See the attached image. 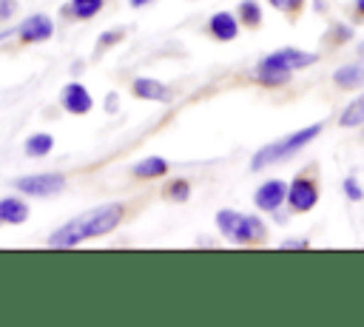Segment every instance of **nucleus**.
I'll list each match as a JSON object with an SVG mask.
<instances>
[{
	"label": "nucleus",
	"mask_w": 364,
	"mask_h": 327,
	"mask_svg": "<svg viewBox=\"0 0 364 327\" xmlns=\"http://www.w3.org/2000/svg\"><path fill=\"white\" fill-rule=\"evenodd\" d=\"M14 191H20L23 196H57L65 191V176L57 173V171H43V173H23L17 176L14 182Z\"/></svg>",
	"instance_id": "nucleus-5"
},
{
	"label": "nucleus",
	"mask_w": 364,
	"mask_h": 327,
	"mask_svg": "<svg viewBox=\"0 0 364 327\" xmlns=\"http://www.w3.org/2000/svg\"><path fill=\"white\" fill-rule=\"evenodd\" d=\"M165 196H168L171 202H188V199H191V182L182 179V176L171 179V182L165 185Z\"/></svg>",
	"instance_id": "nucleus-19"
},
{
	"label": "nucleus",
	"mask_w": 364,
	"mask_h": 327,
	"mask_svg": "<svg viewBox=\"0 0 364 327\" xmlns=\"http://www.w3.org/2000/svg\"><path fill=\"white\" fill-rule=\"evenodd\" d=\"M208 34L213 37V40H219V43H230V40H236L239 37V28H242V23H239V17L233 14V11H213L210 17H208Z\"/></svg>",
	"instance_id": "nucleus-10"
},
{
	"label": "nucleus",
	"mask_w": 364,
	"mask_h": 327,
	"mask_svg": "<svg viewBox=\"0 0 364 327\" xmlns=\"http://www.w3.org/2000/svg\"><path fill=\"white\" fill-rule=\"evenodd\" d=\"M168 168H171V162L165 159V156H145V159H139V162H134V168H131V173L136 176V179H159V176H165L168 173Z\"/></svg>",
	"instance_id": "nucleus-15"
},
{
	"label": "nucleus",
	"mask_w": 364,
	"mask_h": 327,
	"mask_svg": "<svg viewBox=\"0 0 364 327\" xmlns=\"http://www.w3.org/2000/svg\"><path fill=\"white\" fill-rule=\"evenodd\" d=\"M125 219V205L122 202H105V205H97L68 222H63L60 227L51 230V236L46 239V245L51 250H71L88 239H100V236H108L111 230H117Z\"/></svg>",
	"instance_id": "nucleus-1"
},
{
	"label": "nucleus",
	"mask_w": 364,
	"mask_h": 327,
	"mask_svg": "<svg viewBox=\"0 0 364 327\" xmlns=\"http://www.w3.org/2000/svg\"><path fill=\"white\" fill-rule=\"evenodd\" d=\"M213 222H216V230L233 245H262L267 239V225L256 213L222 208V210H216Z\"/></svg>",
	"instance_id": "nucleus-4"
},
{
	"label": "nucleus",
	"mask_w": 364,
	"mask_h": 327,
	"mask_svg": "<svg viewBox=\"0 0 364 327\" xmlns=\"http://www.w3.org/2000/svg\"><path fill=\"white\" fill-rule=\"evenodd\" d=\"M131 91L136 100H145V102H171V88L154 77H134L131 82Z\"/></svg>",
	"instance_id": "nucleus-11"
},
{
	"label": "nucleus",
	"mask_w": 364,
	"mask_h": 327,
	"mask_svg": "<svg viewBox=\"0 0 364 327\" xmlns=\"http://www.w3.org/2000/svg\"><path fill=\"white\" fill-rule=\"evenodd\" d=\"M361 60H364V57H361Z\"/></svg>",
	"instance_id": "nucleus-30"
},
{
	"label": "nucleus",
	"mask_w": 364,
	"mask_h": 327,
	"mask_svg": "<svg viewBox=\"0 0 364 327\" xmlns=\"http://www.w3.org/2000/svg\"><path fill=\"white\" fill-rule=\"evenodd\" d=\"M122 37H125V31H122V28L102 31V34H100V40H97V51H102V48H108V45H117Z\"/></svg>",
	"instance_id": "nucleus-21"
},
{
	"label": "nucleus",
	"mask_w": 364,
	"mask_h": 327,
	"mask_svg": "<svg viewBox=\"0 0 364 327\" xmlns=\"http://www.w3.org/2000/svg\"><path fill=\"white\" fill-rule=\"evenodd\" d=\"M279 250H310V239H282Z\"/></svg>",
	"instance_id": "nucleus-23"
},
{
	"label": "nucleus",
	"mask_w": 364,
	"mask_h": 327,
	"mask_svg": "<svg viewBox=\"0 0 364 327\" xmlns=\"http://www.w3.org/2000/svg\"><path fill=\"white\" fill-rule=\"evenodd\" d=\"M284 202H287V182L284 179H264L253 193V205L262 213H279Z\"/></svg>",
	"instance_id": "nucleus-9"
},
{
	"label": "nucleus",
	"mask_w": 364,
	"mask_h": 327,
	"mask_svg": "<svg viewBox=\"0 0 364 327\" xmlns=\"http://www.w3.org/2000/svg\"><path fill=\"white\" fill-rule=\"evenodd\" d=\"M236 17H239V23L242 26H247V28H259L262 26V6L256 3V0H242L239 6H236Z\"/></svg>",
	"instance_id": "nucleus-18"
},
{
	"label": "nucleus",
	"mask_w": 364,
	"mask_h": 327,
	"mask_svg": "<svg viewBox=\"0 0 364 327\" xmlns=\"http://www.w3.org/2000/svg\"><path fill=\"white\" fill-rule=\"evenodd\" d=\"M28 202L23 196H0V219L3 225H23L28 219Z\"/></svg>",
	"instance_id": "nucleus-12"
},
{
	"label": "nucleus",
	"mask_w": 364,
	"mask_h": 327,
	"mask_svg": "<svg viewBox=\"0 0 364 327\" xmlns=\"http://www.w3.org/2000/svg\"><path fill=\"white\" fill-rule=\"evenodd\" d=\"M60 108L65 114H71V117H85L94 108V97L82 82L71 80V82H65L60 88Z\"/></svg>",
	"instance_id": "nucleus-8"
},
{
	"label": "nucleus",
	"mask_w": 364,
	"mask_h": 327,
	"mask_svg": "<svg viewBox=\"0 0 364 327\" xmlns=\"http://www.w3.org/2000/svg\"><path fill=\"white\" fill-rule=\"evenodd\" d=\"M353 9H355L358 17H364V0H353Z\"/></svg>",
	"instance_id": "nucleus-27"
},
{
	"label": "nucleus",
	"mask_w": 364,
	"mask_h": 327,
	"mask_svg": "<svg viewBox=\"0 0 364 327\" xmlns=\"http://www.w3.org/2000/svg\"><path fill=\"white\" fill-rule=\"evenodd\" d=\"M105 9V0H68L63 6V17L71 20H94Z\"/></svg>",
	"instance_id": "nucleus-16"
},
{
	"label": "nucleus",
	"mask_w": 364,
	"mask_h": 327,
	"mask_svg": "<svg viewBox=\"0 0 364 327\" xmlns=\"http://www.w3.org/2000/svg\"><path fill=\"white\" fill-rule=\"evenodd\" d=\"M276 11H284V14H296L304 9V0H267Z\"/></svg>",
	"instance_id": "nucleus-22"
},
{
	"label": "nucleus",
	"mask_w": 364,
	"mask_h": 327,
	"mask_svg": "<svg viewBox=\"0 0 364 327\" xmlns=\"http://www.w3.org/2000/svg\"><path fill=\"white\" fill-rule=\"evenodd\" d=\"M318 205V185L313 176L299 173L287 182V208L293 213H307Z\"/></svg>",
	"instance_id": "nucleus-6"
},
{
	"label": "nucleus",
	"mask_w": 364,
	"mask_h": 327,
	"mask_svg": "<svg viewBox=\"0 0 364 327\" xmlns=\"http://www.w3.org/2000/svg\"><path fill=\"white\" fill-rule=\"evenodd\" d=\"M358 54H361V57H364V43H361V45H358Z\"/></svg>",
	"instance_id": "nucleus-28"
},
{
	"label": "nucleus",
	"mask_w": 364,
	"mask_h": 327,
	"mask_svg": "<svg viewBox=\"0 0 364 327\" xmlns=\"http://www.w3.org/2000/svg\"><path fill=\"white\" fill-rule=\"evenodd\" d=\"M333 82L344 91H353V88H361L364 85V60L358 63H344L333 71Z\"/></svg>",
	"instance_id": "nucleus-13"
},
{
	"label": "nucleus",
	"mask_w": 364,
	"mask_h": 327,
	"mask_svg": "<svg viewBox=\"0 0 364 327\" xmlns=\"http://www.w3.org/2000/svg\"><path fill=\"white\" fill-rule=\"evenodd\" d=\"M54 151V136L48 134V131H34V134H28L26 139H23V154L28 156V159H43V156H48Z\"/></svg>",
	"instance_id": "nucleus-14"
},
{
	"label": "nucleus",
	"mask_w": 364,
	"mask_h": 327,
	"mask_svg": "<svg viewBox=\"0 0 364 327\" xmlns=\"http://www.w3.org/2000/svg\"><path fill=\"white\" fill-rule=\"evenodd\" d=\"M105 111L108 114H117L119 111V94H108L105 97Z\"/></svg>",
	"instance_id": "nucleus-25"
},
{
	"label": "nucleus",
	"mask_w": 364,
	"mask_h": 327,
	"mask_svg": "<svg viewBox=\"0 0 364 327\" xmlns=\"http://www.w3.org/2000/svg\"><path fill=\"white\" fill-rule=\"evenodd\" d=\"M338 125H341V128H358V125H364V94L355 97V100H350V102L341 108Z\"/></svg>",
	"instance_id": "nucleus-17"
},
{
	"label": "nucleus",
	"mask_w": 364,
	"mask_h": 327,
	"mask_svg": "<svg viewBox=\"0 0 364 327\" xmlns=\"http://www.w3.org/2000/svg\"><path fill=\"white\" fill-rule=\"evenodd\" d=\"M318 134H321V122H313V125L299 128V131H293V134H287V136H282V139H273V142L262 145V148L250 156V171H264V168H270V165H279V162L296 156V154H299L301 148H307Z\"/></svg>",
	"instance_id": "nucleus-3"
},
{
	"label": "nucleus",
	"mask_w": 364,
	"mask_h": 327,
	"mask_svg": "<svg viewBox=\"0 0 364 327\" xmlns=\"http://www.w3.org/2000/svg\"><path fill=\"white\" fill-rule=\"evenodd\" d=\"M17 14V0H0V23H9Z\"/></svg>",
	"instance_id": "nucleus-24"
},
{
	"label": "nucleus",
	"mask_w": 364,
	"mask_h": 327,
	"mask_svg": "<svg viewBox=\"0 0 364 327\" xmlns=\"http://www.w3.org/2000/svg\"><path fill=\"white\" fill-rule=\"evenodd\" d=\"M14 37L26 45H37V43H46L54 37V20L46 14V11H34V14H26L20 20V26L14 28Z\"/></svg>",
	"instance_id": "nucleus-7"
},
{
	"label": "nucleus",
	"mask_w": 364,
	"mask_h": 327,
	"mask_svg": "<svg viewBox=\"0 0 364 327\" xmlns=\"http://www.w3.org/2000/svg\"><path fill=\"white\" fill-rule=\"evenodd\" d=\"M0 225H3V219H0Z\"/></svg>",
	"instance_id": "nucleus-29"
},
{
	"label": "nucleus",
	"mask_w": 364,
	"mask_h": 327,
	"mask_svg": "<svg viewBox=\"0 0 364 327\" xmlns=\"http://www.w3.org/2000/svg\"><path fill=\"white\" fill-rule=\"evenodd\" d=\"M341 191H344V196L353 199V202H361V199H364V191H361V185H358L355 176H347V179L341 182Z\"/></svg>",
	"instance_id": "nucleus-20"
},
{
	"label": "nucleus",
	"mask_w": 364,
	"mask_h": 327,
	"mask_svg": "<svg viewBox=\"0 0 364 327\" xmlns=\"http://www.w3.org/2000/svg\"><path fill=\"white\" fill-rule=\"evenodd\" d=\"M151 3H154V0H128L131 9H142V6H151Z\"/></svg>",
	"instance_id": "nucleus-26"
},
{
	"label": "nucleus",
	"mask_w": 364,
	"mask_h": 327,
	"mask_svg": "<svg viewBox=\"0 0 364 327\" xmlns=\"http://www.w3.org/2000/svg\"><path fill=\"white\" fill-rule=\"evenodd\" d=\"M318 63V54L313 51H301V48H293V45H284V48H276L270 54H264L256 68H253V80L264 88H279V85H287L290 82V74L293 71H301L307 65H316Z\"/></svg>",
	"instance_id": "nucleus-2"
}]
</instances>
